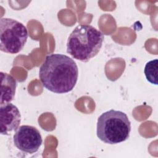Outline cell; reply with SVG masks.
<instances>
[{
    "mask_svg": "<svg viewBox=\"0 0 158 158\" xmlns=\"http://www.w3.org/2000/svg\"><path fill=\"white\" fill-rule=\"evenodd\" d=\"M13 141L19 150L28 154L37 152L43 142L39 130L31 125H22L19 127L14 135Z\"/></svg>",
    "mask_w": 158,
    "mask_h": 158,
    "instance_id": "cell-5",
    "label": "cell"
},
{
    "mask_svg": "<svg viewBox=\"0 0 158 158\" xmlns=\"http://www.w3.org/2000/svg\"><path fill=\"white\" fill-rule=\"evenodd\" d=\"M158 60H152L146 63L144 67V74L148 81L152 84L157 85Z\"/></svg>",
    "mask_w": 158,
    "mask_h": 158,
    "instance_id": "cell-8",
    "label": "cell"
},
{
    "mask_svg": "<svg viewBox=\"0 0 158 158\" xmlns=\"http://www.w3.org/2000/svg\"><path fill=\"white\" fill-rule=\"evenodd\" d=\"M131 131L130 121L124 112L111 109L98 118L97 136L105 143L114 144L127 140Z\"/></svg>",
    "mask_w": 158,
    "mask_h": 158,
    "instance_id": "cell-3",
    "label": "cell"
},
{
    "mask_svg": "<svg viewBox=\"0 0 158 158\" xmlns=\"http://www.w3.org/2000/svg\"><path fill=\"white\" fill-rule=\"evenodd\" d=\"M78 77L76 62L62 54H51L46 56L39 70L43 86L57 94L71 91L77 83Z\"/></svg>",
    "mask_w": 158,
    "mask_h": 158,
    "instance_id": "cell-1",
    "label": "cell"
},
{
    "mask_svg": "<svg viewBox=\"0 0 158 158\" xmlns=\"http://www.w3.org/2000/svg\"><path fill=\"white\" fill-rule=\"evenodd\" d=\"M21 122V115L19 109L10 102L1 104L0 128L1 134L8 135L16 130Z\"/></svg>",
    "mask_w": 158,
    "mask_h": 158,
    "instance_id": "cell-6",
    "label": "cell"
},
{
    "mask_svg": "<svg viewBox=\"0 0 158 158\" xmlns=\"http://www.w3.org/2000/svg\"><path fill=\"white\" fill-rule=\"evenodd\" d=\"M28 30L21 22L10 18L0 20V49L9 54H17L24 47Z\"/></svg>",
    "mask_w": 158,
    "mask_h": 158,
    "instance_id": "cell-4",
    "label": "cell"
},
{
    "mask_svg": "<svg viewBox=\"0 0 158 158\" xmlns=\"http://www.w3.org/2000/svg\"><path fill=\"white\" fill-rule=\"evenodd\" d=\"M104 38V34L94 27L79 25L68 38L67 52L75 59L88 62L99 52Z\"/></svg>",
    "mask_w": 158,
    "mask_h": 158,
    "instance_id": "cell-2",
    "label": "cell"
},
{
    "mask_svg": "<svg viewBox=\"0 0 158 158\" xmlns=\"http://www.w3.org/2000/svg\"><path fill=\"white\" fill-rule=\"evenodd\" d=\"M1 86L0 105L10 102L14 99L15 93L16 81L14 78L9 73L1 72Z\"/></svg>",
    "mask_w": 158,
    "mask_h": 158,
    "instance_id": "cell-7",
    "label": "cell"
}]
</instances>
